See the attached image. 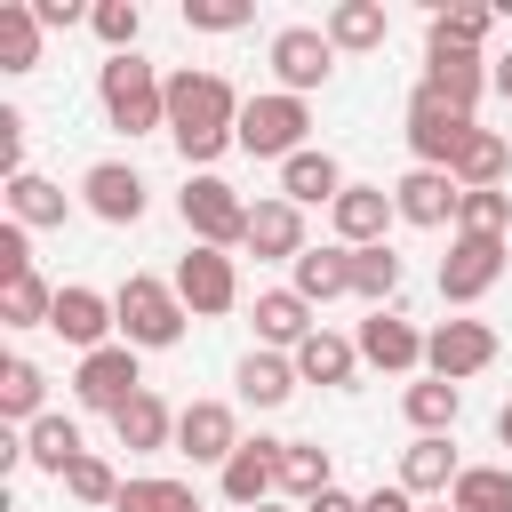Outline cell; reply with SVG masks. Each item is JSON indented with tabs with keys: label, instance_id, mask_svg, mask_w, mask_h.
Segmentation results:
<instances>
[{
	"label": "cell",
	"instance_id": "4fadbf2b",
	"mask_svg": "<svg viewBox=\"0 0 512 512\" xmlns=\"http://www.w3.org/2000/svg\"><path fill=\"white\" fill-rule=\"evenodd\" d=\"M176 448L192 456V464H232V448H240V432H232V408L224 400H192L184 416H176Z\"/></svg>",
	"mask_w": 512,
	"mask_h": 512
},
{
	"label": "cell",
	"instance_id": "9c48e42d",
	"mask_svg": "<svg viewBox=\"0 0 512 512\" xmlns=\"http://www.w3.org/2000/svg\"><path fill=\"white\" fill-rule=\"evenodd\" d=\"M328 64H336L328 32H312V24H280V32H272V72H280V96L320 88V80H328Z\"/></svg>",
	"mask_w": 512,
	"mask_h": 512
},
{
	"label": "cell",
	"instance_id": "7bdbcfd3",
	"mask_svg": "<svg viewBox=\"0 0 512 512\" xmlns=\"http://www.w3.org/2000/svg\"><path fill=\"white\" fill-rule=\"evenodd\" d=\"M248 16H256L248 0H184V24L192 32H240Z\"/></svg>",
	"mask_w": 512,
	"mask_h": 512
},
{
	"label": "cell",
	"instance_id": "d6a6232c",
	"mask_svg": "<svg viewBox=\"0 0 512 512\" xmlns=\"http://www.w3.org/2000/svg\"><path fill=\"white\" fill-rule=\"evenodd\" d=\"M48 312H56V288L40 280V272H16V280H0V320L8 328H48Z\"/></svg>",
	"mask_w": 512,
	"mask_h": 512
},
{
	"label": "cell",
	"instance_id": "603a6c76",
	"mask_svg": "<svg viewBox=\"0 0 512 512\" xmlns=\"http://www.w3.org/2000/svg\"><path fill=\"white\" fill-rule=\"evenodd\" d=\"M256 336H264V344H288V352H296V344L312 336V304H304L296 288H264V296H256Z\"/></svg>",
	"mask_w": 512,
	"mask_h": 512
},
{
	"label": "cell",
	"instance_id": "ee69618b",
	"mask_svg": "<svg viewBox=\"0 0 512 512\" xmlns=\"http://www.w3.org/2000/svg\"><path fill=\"white\" fill-rule=\"evenodd\" d=\"M424 40H456V48H480V40H488V8H440Z\"/></svg>",
	"mask_w": 512,
	"mask_h": 512
},
{
	"label": "cell",
	"instance_id": "ab89813d",
	"mask_svg": "<svg viewBox=\"0 0 512 512\" xmlns=\"http://www.w3.org/2000/svg\"><path fill=\"white\" fill-rule=\"evenodd\" d=\"M40 392H48V376H40L32 360H8V368H0V416H32V424H40Z\"/></svg>",
	"mask_w": 512,
	"mask_h": 512
},
{
	"label": "cell",
	"instance_id": "3957f363",
	"mask_svg": "<svg viewBox=\"0 0 512 512\" xmlns=\"http://www.w3.org/2000/svg\"><path fill=\"white\" fill-rule=\"evenodd\" d=\"M112 312H120V336H128L136 352H160V344L184 336V296H176V280L128 272V288L112 296Z\"/></svg>",
	"mask_w": 512,
	"mask_h": 512
},
{
	"label": "cell",
	"instance_id": "44dd1931",
	"mask_svg": "<svg viewBox=\"0 0 512 512\" xmlns=\"http://www.w3.org/2000/svg\"><path fill=\"white\" fill-rule=\"evenodd\" d=\"M336 192H344V168H336L328 152H296V160H280V200H296V208L328 200V208H336Z\"/></svg>",
	"mask_w": 512,
	"mask_h": 512
},
{
	"label": "cell",
	"instance_id": "f6af8a7d",
	"mask_svg": "<svg viewBox=\"0 0 512 512\" xmlns=\"http://www.w3.org/2000/svg\"><path fill=\"white\" fill-rule=\"evenodd\" d=\"M16 272H32V248H24V224L8 216L0 224V280H16Z\"/></svg>",
	"mask_w": 512,
	"mask_h": 512
},
{
	"label": "cell",
	"instance_id": "2e32d148",
	"mask_svg": "<svg viewBox=\"0 0 512 512\" xmlns=\"http://www.w3.org/2000/svg\"><path fill=\"white\" fill-rule=\"evenodd\" d=\"M384 216H400L384 184H344V192H336V232H344V248H384Z\"/></svg>",
	"mask_w": 512,
	"mask_h": 512
},
{
	"label": "cell",
	"instance_id": "d590c367",
	"mask_svg": "<svg viewBox=\"0 0 512 512\" xmlns=\"http://www.w3.org/2000/svg\"><path fill=\"white\" fill-rule=\"evenodd\" d=\"M8 208H16L24 232H32V224H64V184H48V176H16V184H8Z\"/></svg>",
	"mask_w": 512,
	"mask_h": 512
},
{
	"label": "cell",
	"instance_id": "836d02e7",
	"mask_svg": "<svg viewBox=\"0 0 512 512\" xmlns=\"http://www.w3.org/2000/svg\"><path fill=\"white\" fill-rule=\"evenodd\" d=\"M448 504H456V512H512V472H496V464H472V472H456Z\"/></svg>",
	"mask_w": 512,
	"mask_h": 512
},
{
	"label": "cell",
	"instance_id": "74e56055",
	"mask_svg": "<svg viewBox=\"0 0 512 512\" xmlns=\"http://www.w3.org/2000/svg\"><path fill=\"white\" fill-rule=\"evenodd\" d=\"M112 512H200L184 480H120V504Z\"/></svg>",
	"mask_w": 512,
	"mask_h": 512
},
{
	"label": "cell",
	"instance_id": "484cf974",
	"mask_svg": "<svg viewBox=\"0 0 512 512\" xmlns=\"http://www.w3.org/2000/svg\"><path fill=\"white\" fill-rule=\"evenodd\" d=\"M344 288H352V248H304L296 256V296L304 304H328Z\"/></svg>",
	"mask_w": 512,
	"mask_h": 512
},
{
	"label": "cell",
	"instance_id": "8d00e7d4",
	"mask_svg": "<svg viewBox=\"0 0 512 512\" xmlns=\"http://www.w3.org/2000/svg\"><path fill=\"white\" fill-rule=\"evenodd\" d=\"M400 288V256L392 248H352V296H368L384 312V296Z\"/></svg>",
	"mask_w": 512,
	"mask_h": 512
},
{
	"label": "cell",
	"instance_id": "f546056e",
	"mask_svg": "<svg viewBox=\"0 0 512 512\" xmlns=\"http://www.w3.org/2000/svg\"><path fill=\"white\" fill-rule=\"evenodd\" d=\"M280 488H288L296 504L328 496V488H336V480H328V448H312V440H288V448H280Z\"/></svg>",
	"mask_w": 512,
	"mask_h": 512
},
{
	"label": "cell",
	"instance_id": "4316f807",
	"mask_svg": "<svg viewBox=\"0 0 512 512\" xmlns=\"http://www.w3.org/2000/svg\"><path fill=\"white\" fill-rule=\"evenodd\" d=\"M24 456H32L40 472H56V480H64L88 448H80V424H72V416H40V424L24 432Z\"/></svg>",
	"mask_w": 512,
	"mask_h": 512
},
{
	"label": "cell",
	"instance_id": "681fc988",
	"mask_svg": "<svg viewBox=\"0 0 512 512\" xmlns=\"http://www.w3.org/2000/svg\"><path fill=\"white\" fill-rule=\"evenodd\" d=\"M488 80H496V96H512V56H496V72H488Z\"/></svg>",
	"mask_w": 512,
	"mask_h": 512
},
{
	"label": "cell",
	"instance_id": "6da1fadb",
	"mask_svg": "<svg viewBox=\"0 0 512 512\" xmlns=\"http://www.w3.org/2000/svg\"><path fill=\"white\" fill-rule=\"evenodd\" d=\"M168 136H176V152L200 168V160H216L224 144H240V96H232V80H216V72H176L168 80Z\"/></svg>",
	"mask_w": 512,
	"mask_h": 512
},
{
	"label": "cell",
	"instance_id": "5b68a950",
	"mask_svg": "<svg viewBox=\"0 0 512 512\" xmlns=\"http://www.w3.org/2000/svg\"><path fill=\"white\" fill-rule=\"evenodd\" d=\"M464 136H472V112H464V104H448L440 88H416V96H408V144H416V168H456Z\"/></svg>",
	"mask_w": 512,
	"mask_h": 512
},
{
	"label": "cell",
	"instance_id": "b9f144b4",
	"mask_svg": "<svg viewBox=\"0 0 512 512\" xmlns=\"http://www.w3.org/2000/svg\"><path fill=\"white\" fill-rule=\"evenodd\" d=\"M64 488H72L80 504H120V480H112V464H104V456H80V464L64 472Z\"/></svg>",
	"mask_w": 512,
	"mask_h": 512
},
{
	"label": "cell",
	"instance_id": "ac0fdd59",
	"mask_svg": "<svg viewBox=\"0 0 512 512\" xmlns=\"http://www.w3.org/2000/svg\"><path fill=\"white\" fill-rule=\"evenodd\" d=\"M80 192H88V208H96L104 224H136V216H144V176L120 168V160H96Z\"/></svg>",
	"mask_w": 512,
	"mask_h": 512
},
{
	"label": "cell",
	"instance_id": "83f0119b",
	"mask_svg": "<svg viewBox=\"0 0 512 512\" xmlns=\"http://www.w3.org/2000/svg\"><path fill=\"white\" fill-rule=\"evenodd\" d=\"M296 392V360H280V352H248L240 360V400L248 408H280Z\"/></svg>",
	"mask_w": 512,
	"mask_h": 512
},
{
	"label": "cell",
	"instance_id": "277c9868",
	"mask_svg": "<svg viewBox=\"0 0 512 512\" xmlns=\"http://www.w3.org/2000/svg\"><path fill=\"white\" fill-rule=\"evenodd\" d=\"M176 208H184V224H192L200 248H248V216H256V208H248L224 176H192Z\"/></svg>",
	"mask_w": 512,
	"mask_h": 512
},
{
	"label": "cell",
	"instance_id": "5bb4252c",
	"mask_svg": "<svg viewBox=\"0 0 512 512\" xmlns=\"http://www.w3.org/2000/svg\"><path fill=\"white\" fill-rule=\"evenodd\" d=\"M280 448H288V440H240L232 464H224V496L248 504V512L272 504V488H280Z\"/></svg>",
	"mask_w": 512,
	"mask_h": 512
},
{
	"label": "cell",
	"instance_id": "52a82bcc",
	"mask_svg": "<svg viewBox=\"0 0 512 512\" xmlns=\"http://www.w3.org/2000/svg\"><path fill=\"white\" fill-rule=\"evenodd\" d=\"M72 392H80V408H104V416H120V408L144 392L136 344H104V352H88V360H80V376H72Z\"/></svg>",
	"mask_w": 512,
	"mask_h": 512
},
{
	"label": "cell",
	"instance_id": "f907efd6",
	"mask_svg": "<svg viewBox=\"0 0 512 512\" xmlns=\"http://www.w3.org/2000/svg\"><path fill=\"white\" fill-rule=\"evenodd\" d=\"M496 440H504V448H512V400H504V408H496Z\"/></svg>",
	"mask_w": 512,
	"mask_h": 512
},
{
	"label": "cell",
	"instance_id": "e0dca14e",
	"mask_svg": "<svg viewBox=\"0 0 512 512\" xmlns=\"http://www.w3.org/2000/svg\"><path fill=\"white\" fill-rule=\"evenodd\" d=\"M120 312H112V296H96V288H56V312H48V328L64 336V344H88V352H104V328H112Z\"/></svg>",
	"mask_w": 512,
	"mask_h": 512
},
{
	"label": "cell",
	"instance_id": "f35d334b",
	"mask_svg": "<svg viewBox=\"0 0 512 512\" xmlns=\"http://www.w3.org/2000/svg\"><path fill=\"white\" fill-rule=\"evenodd\" d=\"M88 24H96V40H104L112 56H136V32H144L136 0H96V8H88Z\"/></svg>",
	"mask_w": 512,
	"mask_h": 512
},
{
	"label": "cell",
	"instance_id": "f1b7e54d",
	"mask_svg": "<svg viewBox=\"0 0 512 512\" xmlns=\"http://www.w3.org/2000/svg\"><path fill=\"white\" fill-rule=\"evenodd\" d=\"M112 432H120V448H168V432H176V416L160 408V392H136L120 416H112Z\"/></svg>",
	"mask_w": 512,
	"mask_h": 512
},
{
	"label": "cell",
	"instance_id": "30bf717a",
	"mask_svg": "<svg viewBox=\"0 0 512 512\" xmlns=\"http://www.w3.org/2000/svg\"><path fill=\"white\" fill-rule=\"evenodd\" d=\"M424 360H432V376L464 384V376H480V368L496 360V328H480V320H440V328L424 336Z\"/></svg>",
	"mask_w": 512,
	"mask_h": 512
},
{
	"label": "cell",
	"instance_id": "7a4b0ae2",
	"mask_svg": "<svg viewBox=\"0 0 512 512\" xmlns=\"http://www.w3.org/2000/svg\"><path fill=\"white\" fill-rule=\"evenodd\" d=\"M96 96H104V120L144 136V128H168V80H152L144 56H112L96 72Z\"/></svg>",
	"mask_w": 512,
	"mask_h": 512
},
{
	"label": "cell",
	"instance_id": "816d5d0a",
	"mask_svg": "<svg viewBox=\"0 0 512 512\" xmlns=\"http://www.w3.org/2000/svg\"><path fill=\"white\" fill-rule=\"evenodd\" d=\"M256 512H280V504H256Z\"/></svg>",
	"mask_w": 512,
	"mask_h": 512
},
{
	"label": "cell",
	"instance_id": "9a60e30c",
	"mask_svg": "<svg viewBox=\"0 0 512 512\" xmlns=\"http://www.w3.org/2000/svg\"><path fill=\"white\" fill-rule=\"evenodd\" d=\"M424 88H440L448 104H480V88H488V72H480V48H456V40H424Z\"/></svg>",
	"mask_w": 512,
	"mask_h": 512
},
{
	"label": "cell",
	"instance_id": "ba28073f",
	"mask_svg": "<svg viewBox=\"0 0 512 512\" xmlns=\"http://www.w3.org/2000/svg\"><path fill=\"white\" fill-rule=\"evenodd\" d=\"M496 280H504V240L456 232V248L440 256V296H448V304H480Z\"/></svg>",
	"mask_w": 512,
	"mask_h": 512
},
{
	"label": "cell",
	"instance_id": "bcb514c9",
	"mask_svg": "<svg viewBox=\"0 0 512 512\" xmlns=\"http://www.w3.org/2000/svg\"><path fill=\"white\" fill-rule=\"evenodd\" d=\"M32 16H40V24H80L88 8H80V0H32Z\"/></svg>",
	"mask_w": 512,
	"mask_h": 512
},
{
	"label": "cell",
	"instance_id": "f5cc1de1",
	"mask_svg": "<svg viewBox=\"0 0 512 512\" xmlns=\"http://www.w3.org/2000/svg\"><path fill=\"white\" fill-rule=\"evenodd\" d=\"M440 512H456V504H440Z\"/></svg>",
	"mask_w": 512,
	"mask_h": 512
},
{
	"label": "cell",
	"instance_id": "7402d4cb",
	"mask_svg": "<svg viewBox=\"0 0 512 512\" xmlns=\"http://www.w3.org/2000/svg\"><path fill=\"white\" fill-rule=\"evenodd\" d=\"M248 248L256 256H304V216H296V200H256V216H248Z\"/></svg>",
	"mask_w": 512,
	"mask_h": 512
},
{
	"label": "cell",
	"instance_id": "60d3db41",
	"mask_svg": "<svg viewBox=\"0 0 512 512\" xmlns=\"http://www.w3.org/2000/svg\"><path fill=\"white\" fill-rule=\"evenodd\" d=\"M456 224H464V232H480V240H504V224H512V192H464Z\"/></svg>",
	"mask_w": 512,
	"mask_h": 512
},
{
	"label": "cell",
	"instance_id": "c3c4849f",
	"mask_svg": "<svg viewBox=\"0 0 512 512\" xmlns=\"http://www.w3.org/2000/svg\"><path fill=\"white\" fill-rule=\"evenodd\" d=\"M304 512H360V496H344V488H328V496H312Z\"/></svg>",
	"mask_w": 512,
	"mask_h": 512
},
{
	"label": "cell",
	"instance_id": "7c38bea8",
	"mask_svg": "<svg viewBox=\"0 0 512 512\" xmlns=\"http://www.w3.org/2000/svg\"><path fill=\"white\" fill-rule=\"evenodd\" d=\"M392 208H400L408 224H424V232H432V224H448V216L464 208V184H456L448 168H408V176L392 184Z\"/></svg>",
	"mask_w": 512,
	"mask_h": 512
},
{
	"label": "cell",
	"instance_id": "d4e9b609",
	"mask_svg": "<svg viewBox=\"0 0 512 512\" xmlns=\"http://www.w3.org/2000/svg\"><path fill=\"white\" fill-rule=\"evenodd\" d=\"M400 488L408 496H432V488H456V448H448V432H424L408 456H400Z\"/></svg>",
	"mask_w": 512,
	"mask_h": 512
},
{
	"label": "cell",
	"instance_id": "ffe728a7",
	"mask_svg": "<svg viewBox=\"0 0 512 512\" xmlns=\"http://www.w3.org/2000/svg\"><path fill=\"white\" fill-rule=\"evenodd\" d=\"M504 168H512V144H504V136H496V128H472V136H464V152H456V168H448V176H456V184H464V192H496V184H504Z\"/></svg>",
	"mask_w": 512,
	"mask_h": 512
},
{
	"label": "cell",
	"instance_id": "7dc6e473",
	"mask_svg": "<svg viewBox=\"0 0 512 512\" xmlns=\"http://www.w3.org/2000/svg\"><path fill=\"white\" fill-rule=\"evenodd\" d=\"M360 512H416V504H408V488H368Z\"/></svg>",
	"mask_w": 512,
	"mask_h": 512
},
{
	"label": "cell",
	"instance_id": "4dcf8cb0",
	"mask_svg": "<svg viewBox=\"0 0 512 512\" xmlns=\"http://www.w3.org/2000/svg\"><path fill=\"white\" fill-rule=\"evenodd\" d=\"M328 48H384V8L376 0H336L328 8Z\"/></svg>",
	"mask_w": 512,
	"mask_h": 512
},
{
	"label": "cell",
	"instance_id": "cb8c5ba5",
	"mask_svg": "<svg viewBox=\"0 0 512 512\" xmlns=\"http://www.w3.org/2000/svg\"><path fill=\"white\" fill-rule=\"evenodd\" d=\"M352 368H360V344H344V336H328V328H312V336L296 344V376H304V384H352Z\"/></svg>",
	"mask_w": 512,
	"mask_h": 512
},
{
	"label": "cell",
	"instance_id": "8fae6325",
	"mask_svg": "<svg viewBox=\"0 0 512 512\" xmlns=\"http://www.w3.org/2000/svg\"><path fill=\"white\" fill-rule=\"evenodd\" d=\"M176 296H184V312H232V296H240L232 256L192 240V256H176Z\"/></svg>",
	"mask_w": 512,
	"mask_h": 512
},
{
	"label": "cell",
	"instance_id": "1f68e13d",
	"mask_svg": "<svg viewBox=\"0 0 512 512\" xmlns=\"http://www.w3.org/2000/svg\"><path fill=\"white\" fill-rule=\"evenodd\" d=\"M32 64H40V16L24 0H8L0 8V72H32Z\"/></svg>",
	"mask_w": 512,
	"mask_h": 512
},
{
	"label": "cell",
	"instance_id": "d6986e66",
	"mask_svg": "<svg viewBox=\"0 0 512 512\" xmlns=\"http://www.w3.org/2000/svg\"><path fill=\"white\" fill-rule=\"evenodd\" d=\"M360 360H376V368L408 376V368L424 360V336H416L400 312H368V320H360Z\"/></svg>",
	"mask_w": 512,
	"mask_h": 512
},
{
	"label": "cell",
	"instance_id": "e575fe53",
	"mask_svg": "<svg viewBox=\"0 0 512 512\" xmlns=\"http://www.w3.org/2000/svg\"><path fill=\"white\" fill-rule=\"evenodd\" d=\"M456 408H464V392H456L448 376L408 384V424H416V432H448V424H456Z\"/></svg>",
	"mask_w": 512,
	"mask_h": 512
},
{
	"label": "cell",
	"instance_id": "8992f818",
	"mask_svg": "<svg viewBox=\"0 0 512 512\" xmlns=\"http://www.w3.org/2000/svg\"><path fill=\"white\" fill-rule=\"evenodd\" d=\"M304 96H248L240 104V152L256 160H296L304 152Z\"/></svg>",
	"mask_w": 512,
	"mask_h": 512
}]
</instances>
